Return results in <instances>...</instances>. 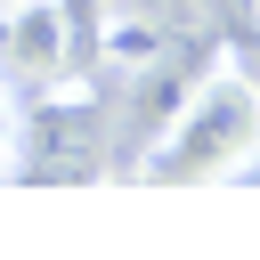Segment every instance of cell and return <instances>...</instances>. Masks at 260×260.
<instances>
[{"label":"cell","mask_w":260,"mask_h":260,"mask_svg":"<svg viewBox=\"0 0 260 260\" xmlns=\"http://www.w3.org/2000/svg\"><path fill=\"white\" fill-rule=\"evenodd\" d=\"M252 162H260V73L211 65L162 114V138H146L138 179L146 187H211V179H244Z\"/></svg>","instance_id":"1"},{"label":"cell","mask_w":260,"mask_h":260,"mask_svg":"<svg viewBox=\"0 0 260 260\" xmlns=\"http://www.w3.org/2000/svg\"><path fill=\"white\" fill-rule=\"evenodd\" d=\"M16 81H57L73 65V0H8V41H0Z\"/></svg>","instance_id":"2"},{"label":"cell","mask_w":260,"mask_h":260,"mask_svg":"<svg viewBox=\"0 0 260 260\" xmlns=\"http://www.w3.org/2000/svg\"><path fill=\"white\" fill-rule=\"evenodd\" d=\"M16 162H24V89H16V73L0 57V187L16 179Z\"/></svg>","instance_id":"3"},{"label":"cell","mask_w":260,"mask_h":260,"mask_svg":"<svg viewBox=\"0 0 260 260\" xmlns=\"http://www.w3.org/2000/svg\"><path fill=\"white\" fill-rule=\"evenodd\" d=\"M0 8H8V0H0Z\"/></svg>","instance_id":"4"}]
</instances>
